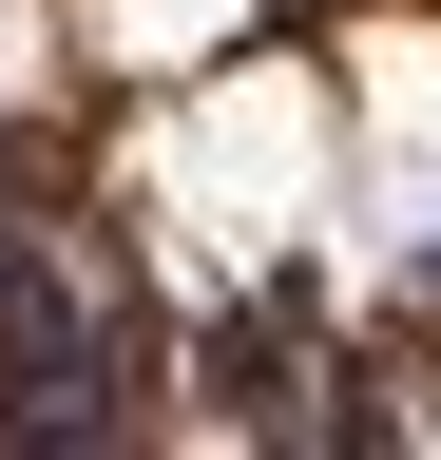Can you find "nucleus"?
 I'll return each mask as SVG.
<instances>
[{
    "instance_id": "nucleus-1",
    "label": "nucleus",
    "mask_w": 441,
    "mask_h": 460,
    "mask_svg": "<svg viewBox=\"0 0 441 460\" xmlns=\"http://www.w3.org/2000/svg\"><path fill=\"white\" fill-rule=\"evenodd\" d=\"M211 422H250V441H307L326 402H307V365H288L269 326H231V345H211Z\"/></svg>"
}]
</instances>
